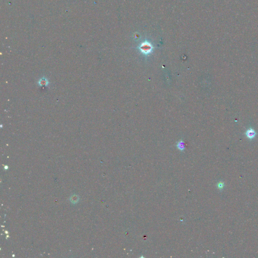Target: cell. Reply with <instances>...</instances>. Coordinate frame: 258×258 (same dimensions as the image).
I'll return each instance as SVG.
<instances>
[{"label": "cell", "instance_id": "obj_1", "mask_svg": "<svg viewBox=\"0 0 258 258\" xmlns=\"http://www.w3.org/2000/svg\"><path fill=\"white\" fill-rule=\"evenodd\" d=\"M140 49L143 54L147 55L151 53L152 50V45L148 43H143L140 47Z\"/></svg>", "mask_w": 258, "mask_h": 258}, {"label": "cell", "instance_id": "obj_2", "mask_svg": "<svg viewBox=\"0 0 258 258\" xmlns=\"http://www.w3.org/2000/svg\"><path fill=\"white\" fill-rule=\"evenodd\" d=\"M245 135L249 139H253L255 137L256 135V133L254 129L250 128L246 131Z\"/></svg>", "mask_w": 258, "mask_h": 258}, {"label": "cell", "instance_id": "obj_4", "mask_svg": "<svg viewBox=\"0 0 258 258\" xmlns=\"http://www.w3.org/2000/svg\"><path fill=\"white\" fill-rule=\"evenodd\" d=\"M217 186L218 189H219L220 190H221L223 189V187L224 186V183L223 182H222V181H220V182L217 184Z\"/></svg>", "mask_w": 258, "mask_h": 258}, {"label": "cell", "instance_id": "obj_3", "mask_svg": "<svg viewBox=\"0 0 258 258\" xmlns=\"http://www.w3.org/2000/svg\"><path fill=\"white\" fill-rule=\"evenodd\" d=\"M177 147L178 149L181 151H184L185 149V146L184 142L182 140H181L178 142L177 144Z\"/></svg>", "mask_w": 258, "mask_h": 258}]
</instances>
